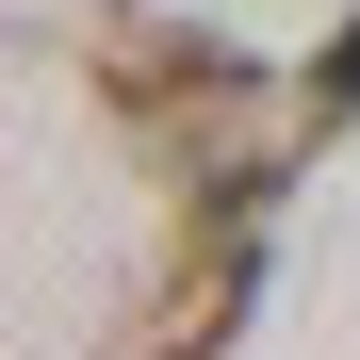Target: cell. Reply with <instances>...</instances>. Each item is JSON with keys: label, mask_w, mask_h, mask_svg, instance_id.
<instances>
[{"label": "cell", "mask_w": 360, "mask_h": 360, "mask_svg": "<svg viewBox=\"0 0 360 360\" xmlns=\"http://www.w3.org/2000/svg\"><path fill=\"white\" fill-rule=\"evenodd\" d=\"M98 82H115L131 131H197V115H246L262 98L246 49L229 33H180V17H98Z\"/></svg>", "instance_id": "1"}, {"label": "cell", "mask_w": 360, "mask_h": 360, "mask_svg": "<svg viewBox=\"0 0 360 360\" xmlns=\"http://www.w3.org/2000/svg\"><path fill=\"white\" fill-rule=\"evenodd\" d=\"M295 115H311V131H344V115H360V17L311 49V66H295Z\"/></svg>", "instance_id": "2"}]
</instances>
